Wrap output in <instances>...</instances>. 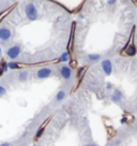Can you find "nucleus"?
I'll list each match as a JSON object with an SVG mask.
<instances>
[{"mask_svg":"<svg viewBox=\"0 0 137 146\" xmlns=\"http://www.w3.org/2000/svg\"><path fill=\"white\" fill-rule=\"evenodd\" d=\"M25 13L30 21H36L38 18V10L33 3H28L25 8Z\"/></svg>","mask_w":137,"mask_h":146,"instance_id":"obj_1","label":"nucleus"},{"mask_svg":"<svg viewBox=\"0 0 137 146\" xmlns=\"http://www.w3.org/2000/svg\"><path fill=\"white\" fill-rule=\"evenodd\" d=\"M19 54H20V46L19 45L11 46L9 50H7V55L10 59H16Z\"/></svg>","mask_w":137,"mask_h":146,"instance_id":"obj_2","label":"nucleus"},{"mask_svg":"<svg viewBox=\"0 0 137 146\" xmlns=\"http://www.w3.org/2000/svg\"><path fill=\"white\" fill-rule=\"evenodd\" d=\"M102 68H103V71L105 72L106 75H110L111 72H113V64H111V61L108 59H105L102 61Z\"/></svg>","mask_w":137,"mask_h":146,"instance_id":"obj_3","label":"nucleus"},{"mask_svg":"<svg viewBox=\"0 0 137 146\" xmlns=\"http://www.w3.org/2000/svg\"><path fill=\"white\" fill-rule=\"evenodd\" d=\"M60 74L64 80H70L72 78V70L68 66H62L60 69Z\"/></svg>","mask_w":137,"mask_h":146,"instance_id":"obj_4","label":"nucleus"},{"mask_svg":"<svg viewBox=\"0 0 137 146\" xmlns=\"http://www.w3.org/2000/svg\"><path fill=\"white\" fill-rule=\"evenodd\" d=\"M51 73L53 72H51V70H50L49 68H42L37 72V76L39 78H42V80H43V78H49Z\"/></svg>","mask_w":137,"mask_h":146,"instance_id":"obj_5","label":"nucleus"},{"mask_svg":"<svg viewBox=\"0 0 137 146\" xmlns=\"http://www.w3.org/2000/svg\"><path fill=\"white\" fill-rule=\"evenodd\" d=\"M12 36V33H11V30L8 29V28H0V40H2V41H8L10 38Z\"/></svg>","mask_w":137,"mask_h":146,"instance_id":"obj_6","label":"nucleus"},{"mask_svg":"<svg viewBox=\"0 0 137 146\" xmlns=\"http://www.w3.org/2000/svg\"><path fill=\"white\" fill-rule=\"evenodd\" d=\"M124 50H125V53L128 56H134V55L136 54V48H135V45H134V43H131V45H126L124 47Z\"/></svg>","mask_w":137,"mask_h":146,"instance_id":"obj_7","label":"nucleus"},{"mask_svg":"<svg viewBox=\"0 0 137 146\" xmlns=\"http://www.w3.org/2000/svg\"><path fill=\"white\" fill-rule=\"evenodd\" d=\"M111 99H113V101H114V102H118V101H120L121 99H122V92L117 89V90L113 94Z\"/></svg>","mask_w":137,"mask_h":146,"instance_id":"obj_8","label":"nucleus"},{"mask_svg":"<svg viewBox=\"0 0 137 146\" xmlns=\"http://www.w3.org/2000/svg\"><path fill=\"white\" fill-rule=\"evenodd\" d=\"M28 78V71H22L18 74V80L20 82H25Z\"/></svg>","mask_w":137,"mask_h":146,"instance_id":"obj_9","label":"nucleus"},{"mask_svg":"<svg viewBox=\"0 0 137 146\" xmlns=\"http://www.w3.org/2000/svg\"><path fill=\"white\" fill-rule=\"evenodd\" d=\"M74 30H75V24H73V27H72V32H71V38H70V44H68V48H70V50H72V47H73Z\"/></svg>","mask_w":137,"mask_h":146,"instance_id":"obj_10","label":"nucleus"},{"mask_svg":"<svg viewBox=\"0 0 137 146\" xmlns=\"http://www.w3.org/2000/svg\"><path fill=\"white\" fill-rule=\"evenodd\" d=\"M48 121H49V119H47V120H46L45 123H44V125H42V127L40 128L39 130H38L37 135H36V137H37V139H38V137H40L42 135V134H43V132H44V129H45V125H46L47 123H48Z\"/></svg>","mask_w":137,"mask_h":146,"instance_id":"obj_11","label":"nucleus"},{"mask_svg":"<svg viewBox=\"0 0 137 146\" xmlns=\"http://www.w3.org/2000/svg\"><path fill=\"white\" fill-rule=\"evenodd\" d=\"M65 98V92L63 90H60L58 94H57V96H56V100L57 101H62Z\"/></svg>","mask_w":137,"mask_h":146,"instance_id":"obj_12","label":"nucleus"},{"mask_svg":"<svg viewBox=\"0 0 137 146\" xmlns=\"http://www.w3.org/2000/svg\"><path fill=\"white\" fill-rule=\"evenodd\" d=\"M8 64L5 62V61H2L1 62V66H0V75L2 74V73H5L7 70H8Z\"/></svg>","mask_w":137,"mask_h":146,"instance_id":"obj_13","label":"nucleus"},{"mask_svg":"<svg viewBox=\"0 0 137 146\" xmlns=\"http://www.w3.org/2000/svg\"><path fill=\"white\" fill-rule=\"evenodd\" d=\"M101 58V56L99 54H90L88 55V59L91 60V61H96Z\"/></svg>","mask_w":137,"mask_h":146,"instance_id":"obj_14","label":"nucleus"},{"mask_svg":"<svg viewBox=\"0 0 137 146\" xmlns=\"http://www.w3.org/2000/svg\"><path fill=\"white\" fill-rule=\"evenodd\" d=\"M22 66L19 64H17V62H9L8 64V68L9 69H18L20 68Z\"/></svg>","mask_w":137,"mask_h":146,"instance_id":"obj_15","label":"nucleus"},{"mask_svg":"<svg viewBox=\"0 0 137 146\" xmlns=\"http://www.w3.org/2000/svg\"><path fill=\"white\" fill-rule=\"evenodd\" d=\"M123 118L125 119V121H128V123H132L134 118H133V116L131 114H125L123 116Z\"/></svg>","mask_w":137,"mask_h":146,"instance_id":"obj_16","label":"nucleus"},{"mask_svg":"<svg viewBox=\"0 0 137 146\" xmlns=\"http://www.w3.org/2000/svg\"><path fill=\"white\" fill-rule=\"evenodd\" d=\"M68 53H63L62 54V56L60 57V61H68Z\"/></svg>","mask_w":137,"mask_h":146,"instance_id":"obj_17","label":"nucleus"},{"mask_svg":"<svg viewBox=\"0 0 137 146\" xmlns=\"http://www.w3.org/2000/svg\"><path fill=\"white\" fill-rule=\"evenodd\" d=\"M86 69H87V68H85V67H84V68L79 69V71H78V78H82V75H84V72L86 71Z\"/></svg>","mask_w":137,"mask_h":146,"instance_id":"obj_18","label":"nucleus"},{"mask_svg":"<svg viewBox=\"0 0 137 146\" xmlns=\"http://www.w3.org/2000/svg\"><path fill=\"white\" fill-rule=\"evenodd\" d=\"M5 92H7V90H5V87H2V86H0V98L2 96H5Z\"/></svg>","mask_w":137,"mask_h":146,"instance_id":"obj_19","label":"nucleus"},{"mask_svg":"<svg viewBox=\"0 0 137 146\" xmlns=\"http://www.w3.org/2000/svg\"><path fill=\"white\" fill-rule=\"evenodd\" d=\"M70 64H71V66H72L73 68H76V67H77V62H76V60H72Z\"/></svg>","mask_w":137,"mask_h":146,"instance_id":"obj_20","label":"nucleus"},{"mask_svg":"<svg viewBox=\"0 0 137 146\" xmlns=\"http://www.w3.org/2000/svg\"><path fill=\"white\" fill-rule=\"evenodd\" d=\"M0 146H11V144H9V143H2Z\"/></svg>","mask_w":137,"mask_h":146,"instance_id":"obj_21","label":"nucleus"},{"mask_svg":"<svg viewBox=\"0 0 137 146\" xmlns=\"http://www.w3.org/2000/svg\"><path fill=\"white\" fill-rule=\"evenodd\" d=\"M115 1H108V5H114Z\"/></svg>","mask_w":137,"mask_h":146,"instance_id":"obj_22","label":"nucleus"},{"mask_svg":"<svg viewBox=\"0 0 137 146\" xmlns=\"http://www.w3.org/2000/svg\"><path fill=\"white\" fill-rule=\"evenodd\" d=\"M86 146H97V145H93V144H92V145H86Z\"/></svg>","mask_w":137,"mask_h":146,"instance_id":"obj_23","label":"nucleus"},{"mask_svg":"<svg viewBox=\"0 0 137 146\" xmlns=\"http://www.w3.org/2000/svg\"><path fill=\"white\" fill-rule=\"evenodd\" d=\"M0 55H1V48H0Z\"/></svg>","mask_w":137,"mask_h":146,"instance_id":"obj_24","label":"nucleus"}]
</instances>
